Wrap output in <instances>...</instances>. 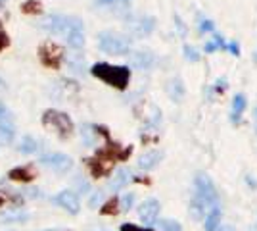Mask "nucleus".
I'll return each mask as SVG.
<instances>
[{"instance_id":"f8f14e48","label":"nucleus","mask_w":257,"mask_h":231,"mask_svg":"<svg viewBox=\"0 0 257 231\" xmlns=\"http://www.w3.org/2000/svg\"><path fill=\"white\" fill-rule=\"evenodd\" d=\"M160 210H161V204L158 198H154V197L144 198L139 204V208H137L139 220L142 221L144 225L152 227V225H156V221L160 220Z\"/></svg>"},{"instance_id":"79ce46f5","label":"nucleus","mask_w":257,"mask_h":231,"mask_svg":"<svg viewBox=\"0 0 257 231\" xmlns=\"http://www.w3.org/2000/svg\"><path fill=\"white\" fill-rule=\"evenodd\" d=\"M41 231H58V229H41Z\"/></svg>"},{"instance_id":"5701e85b","label":"nucleus","mask_w":257,"mask_h":231,"mask_svg":"<svg viewBox=\"0 0 257 231\" xmlns=\"http://www.w3.org/2000/svg\"><path fill=\"white\" fill-rule=\"evenodd\" d=\"M221 218H223L221 206H215V208L209 210L204 218V231H217L219 223H221Z\"/></svg>"},{"instance_id":"2f4dec72","label":"nucleus","mask_w":257,"mask_h":231,"mask_svg":"<svg viewBox=\"0 0 257 231\" xmlns=\"http://www.w3.org/2000/svg\"><path fill=\"white\" fill-rule=\"evenodd\" d=\"M133 0H94V4L104 6V8H117V6H128Z\"/></svg>"},{"instance_id":"f704fd0d","label":"nucleus","mask_w":257,"mask_h":231,"mask_svg":"<svg viewBox=\"0 0 257 231\" xmlns=\"http://www.w3.org/2000/svg\"><path fill=\"white\" fill-rule=\"evenodd\" d=\"M102 202H104V191H94L88 198V206L90 208H100Z\"/></svg>"},{"instance_id":"e433bc0d","label":"nucleus","mask_w":257,"mask_h":231,"mask_svg":"<svg viewBox=\"0 0 257 231\" xmlns=\"http://www.w3.org/2000/svg\"><path fill=\"white\" fill-rule=\"evenodd\" d=\"M22 195L25 198H31V200H35V198H43V191L37 187H29V189H23Z\"/></svg>"},{"instance_id":"20e7f679","label":"nucleus","mask_w":257,"mask_h":231,"mask_svg":"<svg viewBox=\"0 0 257 231\" xmlns=\"http://www.w3.org/2000/svg\"><path fill=\"white\" fill-rule=\"evenodd\" d=\"M98 50L109 56H127L133 50V39L113 29H104L96 37Z\"/></svg>"},{"instance_id":"f03ea898","label":"nucleus","mask_w":257,"mask_h":231,"mask_svg":"<svg viewBox=\"0 0 257 231\" xmlns=\"http://www.w3.org/2000/svg\"><path fill=\"white\" fill-rule=\"evenodd\" d=\"M133 154V146H121L119 143L111 141V137L106 139V144L98 148L90 158H85V166L88 168V174L94 179L107 177L113 172L115 162H123Z\"/></svg>"},{"instance_id":"9d476101","label":"nucleus","mask_w":257,"mask_h":231,"mask_svg":"<svg viewBox=\"0 0 257 231\" xmlns=\"http://www.w3.org/2000/svg\"><path fill=\"white\" fill-rule=\"evenodd\" d=\"M16 139V120L14 112L0 100V146H8Z\"/></svg>"},{"instance_id":"9b49d317","label":"nucleus","mask_w":257,"mask_h":231,"mask_svg":"<svg viewBox=\"0 0 257 231\" xmlns=\"http://www.w3.org/2000/svg\"><path fill=\"white\" fill-rule=\"evenodd\" d=\"M50 200H52V204H56L58 208L65 210V212L71 214V216H77V214L81 212V200H79V195H77L75 191H71V189H65V191L56 193Z\"/></svg>"},{"instance_id":"7c9ffc66","label":"nucleus","mask_w":257,"mask_h":231,"mask_svg":"<svg viewBox=\"0 0 257 231\" xmlns=\"http://www.w3.org/2000/svg\"><path fill=\"white\" fill-rule=\"evenodd\" d=\"M198 31H200L202 35L215 33L213 20H209V18H204V16H198Z\"/></svg>"},{"instance_id":"412c9836","label":"nucleus","mask_w":257,"mask_h":231,"mask_svg":"<svg viewBox=\"0 0 257 231\" xmlns=\"http://www.w3.org/2000/svg\"><path fill=\"white\" fill-rule=\"evenodd\" d=\"M184 93H186V87H184V81L181 77H173L167 83V95L173 102H181L184 99Z\"/></svg>"},{"instance_id":"473e14b6","label":"nucleus","mask_w":257,"mask_h":231,"mask_svg":"<svg viewBox=\"0 0 257 231\" xmlns=\"http://www.w3.org/2000/svg\"><path fill=\"white\" fill-rule=\"evenodd\" d=\"M182 52H184V58H186L188 62H192V64H196V62H200V60H202V56L198 54V50H196L194 46H190V44H184Z\"/></svg>"},{"instance_id":"c85d7f7f","label":"nucleus","mask_w":257,"mask_h":231,"mask_svg":"<svg viewBox=\"0 0 257 231\" xmlns=\"http://www.w3.org/2000/svg\"><path fill=\"white\" fill-rule=\"evenodd\" d=\"M156 225L161 231H182L181 221L173 220V218H160V220L156 221Z\"/></svg>"},{"instance_id":"f3484780","label":"nucleus","mask_w":257,"mask_h":231,"mask_svg":"<svg viewBox=\"0 0 257 231\" xmlns=\"http://www.w3.org/2000/svg\"><path fill=\"white\" fill-rule=\"evenodd\" d=\"M128 181H133V174H131V170H127V168H119L117 172L111 176L109 183H107V187H109V191L117 193V191L127 187Z\"/></svg>"},{"instance_id":"ea45409f","label":"nucleus","mask_w":257,"mask_h":231,"mask_svg":"<svg viewBox=\"0 0 257 231\" xmlns=\"http://www.w3.org/2000/svg\"><path fill=\"white\" fill-rule=\"evenodd\" d=\"M6 204V198H4V195H2V191H0V208Z\"/></svg>"},{"instance_id":"6ab92c4d","label":"nucleus","mask_w":257,"mask_h":231,"mask_svg":"<svg viewBox=\"0 0 257 231\" xmlns=\"http://www.w3.org/2000/svg\"><path fill=\"white\" fill-rule=\"evenodd\" d=\"M65 64L67 69L73 73V75H85L86 73V64H85V56L81 54V50H75L73 54L65 56Z\"/></svg>"},{"instance_id":"a878e982","label":"nucleus","mask_w":257,"mask_h":231,"mask_svg":"<svg viewBox=\"0 0 257 231\" xmlns=\"http://www.w3.org/2000/svg\"><path fill=\"white\" fill-rule=\"evenodd\" d=\"M20 10H22V14H25V16H41L44 12V8L41 0H25V2H22Z\"/></svg>"},{"instance_id":"7ed1b4c3","label":"nucleus","mask_w":257,"mask_h":231,"mask_svg":"<svg viewBox=\"0 0 257 231\" xmlns=\"http://www.w3.org/2000/svg\"><path fill=\"white\" fill-rule=\"evenodd\" d=\"M92 77H96L98 81H102L107 87H113L117 91H125L131 83V67L128 66H115V64H109V62H96L92 64L88 69Z\"/></svg>"},{"instance_id":"f257e3e1","label":"nucleus","mask_w":257,"mask_h":231,"mask_svg":"<svg viewBox=\"0 0 257 231\" xmlns=\"http://www.w3.org/2000/svg\"><path fill=\"white\" fill-rule=\"evenodd\" d=\"M41 29H44L52 37L65 39V44L73 50H81L85 46V23L75 16L67 14H48L41 22Z\"/></svg>"},{"instance_id":"c756f323","label":"nucleus","mask_w":257,"mask_h":231,"mask_svg":"<svg viewBox=\"0 0 257 231\" xmlns=\"http://www.w3.org/2000/svg\"><path fill=\"white\" fill-rule=\"evenodd\" d=\"M135 202H137V195L135 193H123L121 197H119V208L121 212H128V210L135 208Z\"/></svg>"},{"instance_id":"dca6fc26","label":"nucleus","mask_w":257,"mask_h":231,"mask_svg":"<svg viewBox=\"0 0 257 231\" xmlns=\"http://www.w3.org/2000/svg\"><path fill=\"white\" fill-rule=\"evenodd\" d=\"M161 160H163V152L161 150H148V152H144L140 156L137 166H139L140 170H144V172H152V170H156L161 164Z\"/></svg>"},{"instance_id":"6e6552de","label":"nucleus","mask_w":257,"mask_h":231,"mask_svg":"<svg viewBox=\"0 0 257 231\" xmlns=\"http://www.w3.org/2000/svg\"><path fill=\"white\" fill-rule=\"evenodd\" d=\"M127 29L128 37H137V39H144L150 37L156 29V18L148 16V14H135L127 18Z\"/></svg>"},{"instance_id":"393cba45","label":"nucleus","mask_w":257,"mask_h":231,"mask_svg":"<svg viewBox=\"0 0 257 231\" xmlns=\"http://www.w3.org/2000/svg\"><path fill=\"white\" fill-rule=\"evenodd\" d=\"M81 139H83V143L85 146H94L98 141V133L94 131V127H92V123H83L81 125Z\"/></svg>"},{"instance_id":"a19ab883","label":"nucleus","mask_w":257,"mask_h":231,"mask_svg":"<svg viewBox=\"0 0 257 231\" xmlns=\"http://www.w3.org/2000/svg\"><path fill=\"white\" fill-rule=\"evenodd\" d=\"M2 91H6V83H4V79L0 77V93H2Z\"/></svg>"},{"instance_id":"4be33fe9","label":"nucleus","mask_w":257,"mask_h":231,"mask_svg":"<svg viewBox=\"0 0 257 231\" xmlns=\"http://www.w3.org/2000/svg\"><path fill=\"white\" fill-rule=\"evenodd\" d=\"M41 148H43V143L37 137H33V135H25L20 141V144H18V150L22 154H29V156L41 152Z\"/></svg>"},{"instance_id":"ddd939ff","label":"nucleus","mask_w":257,"mask_h":231,"mask_svg":"<svg viewBox=\"0 0 257 231\" xmlns=\"http://www.w3.org/2000/svg\"><path fill=\"white\" fill-rule=\"evenodd\" d=\"M128 67L140 69V71H150L156 66V54L150 50H131L128 52Z\"/></svg>"},{"instance_id":"bb28decb","label":"nucleus","mask_w":257,"mask_h":231,"mask_svg":"<svg viewBox=\"0 0 257 231\" xmlns=\"http://www.w3.org/2000/svg\"><path fill=\"white\" fill-rule=\"evenodd\" d=\"M225 37L223 35H219V33H213V39H209L207 43L204 44V52L205 54H213V52H217V50H225Z\"/></svg>"},{"instance_id":"1a4fd4ad","label":"nucleus","mask_w":257,"mask_h":231,"mask_svg":"<svg viewBox=\"0 0 257 231\" xmlns=\"http://www.w3.org/2000/svg\"><path fill=\"white\" fill-rule=\"evenodd\" d=\"M39 162L58 176H65L73 170V158L64 152H44L41 154Z\"/></svg>"},{"instance_id":"4468645a","label":"nucleus","mask_w":257,"mask_h":231,"mask_svg":"<svg viewBox=\"0 0 257 231\" xmlns=\"http://www.w3.org/2000/svg\"><path fill=\"white\" fill-rule=\"evenodd\" d=\"M37 168L35 164L31 162H27V164H22V166H16V168H12L10 172H8V179L14 181V183H23V185H29L33 183L35 179H37Z\"/></svg>"},{"instance_id":"0eeeda50","label":"nucleus","mask_w":257,"mask_h":231,"mask_svg":"<svg viewBox=\"0 0 257 231\" xmlns=\"http://www.w3.org/2000/svg\"><path fill=\"white\" fill-rule=\"evenodd\" d=\"M194 195L204 198L209 206H219V193L215 187L213 179L205 172H198L194 176Z\"/></svg>"},{"instance_id":"aec40b11","label":"nucleus","mask_w":257,"mask_h":231,"mask_svg":"<svg viewBox=\"0 0 257 231\" xmlns=\"http://www.w3.org/2000/svg\"><path fill=\"white\" fill-rule=\"evenodd\" d=\"M29 220V212L23 208H6L0 212V221L2 223H23Z\"/></svg>"},{"instance_id":"58836bf2","label":"nucleus","mask_w":257,"mask_h":231,"mask_svg":"<svg viewBox=\"0 0 257 231\" xmlns=\"http://www.w3.org/2000/svg\"><path fill=\"white\" fill-rule=\"evenodd\" d=\"M217 231H236V227L232 225V223H219V227H217Z\"/></svg>"},{"instance_id":"b1692460","label":"nucleus","mask_w":257,"mask_h":231,"mask_svg":"<svg viewBox=\"0 0 257 231\" xmlns=\"http://www.w3.org/2000/svg\"><path fill=\"white\" fill-rule=\"evenodd\" d=\"M119 212H121V208H119L117 195L109 197L107 200H104V202L100 204V214H102V216H117Z\"/></svg>"},{"instance_id":"39448f33","label":"nucleus","mask_w":257,"mask_h":231,"mask_svg":"<svg viewBox=\"0 0 257 231\" xmlns=\"http://www.w3.org/2000/svg\"><path fill=\"white\" fill-rule=\"evenodd\" d=\"M41 123H43V127L56 133V137L62 141H67L75 135V123L71 120V116L62 110H56V108L44 110L41 116Z\"/></svg>"},{"instance_id":"423d86ee","label":"nucleus","mask_w":257,"mask_h":231,"mask_svg":"<svg viewBox=\"0 0 257 231\" xmlns=\"http://www.w3.org/2000/svg\"><path fill=\"white\" fill-rule=\"evenodd\" d=\"M37 56H39V62L43 67L58 71V69H62V64L65 62V48L56 41H44L39 44Z\"/></svg>"},{"instance_id":"a211bd4d","label":"nucleus","mask_w":257,"mask_h":231,"mask_svg":"<svg viewBox=\"0 0 257 231\" xmlns=\"http://www.w3.org/2000/svg\"><path fill=\"white\" fill-rule=\"evenodd\" d=\"M247 108V99L244 93H238L234 95V99H232V104H230V121L232 123H240L242 121V116H244V112Z\"/></svg>"},{"instance_id":"c9c22d12","label":"nucleus","mask_w":257,"mask_h":231,"mask_svg":"<svg viewBox=\"0 0 257 231\" xmlns=\"http://www.w3.org/2000/svg\"><path fill=\"white\" fill-rule=\"evenodd\" d=\"M119 231H156V229H154V227H148V225H139V223L127 221V223H121Z\"/></svg>"},{"instance_id":"37998d69","label":"nucleus","mask_w":257,"mask_h":231,"mask_svg":"<svg viewBox=\"0 0 257 231\" xmlns=\"http://www.w3.org/2000/svg\"><path fill=\"white\" fill-rule=\"evenodd\" d=\"M255 118H257V108H255Z\"/></svg>"},{"instance_id":"4c0bfd02","label":"nucleus","mask_w":257,"mask_h":231,"mask_svg":"<svg viewBox=\"0 0 257 231\" xmlns=\"http://www.w3.org/2000/svg\"><path fill=\"white\" fill-rule=\"evenodd\" d=\"M225 50H228L232 56H240V46H238V43L236 41H230V43L225 44Z\"/></svg>"},{"instance_id":"2eb2a0df","label":"nucleus","mask_w":257,"mask_h":231,"mask_svg":"<svg viewBox=\"0 0 257 231\" xmlns=\"http://www.w3.org/2000/svg\"><path fill=\"white\" fill-rule=\"evenodd\" d=\"M77 91H79V85H77L75 81H71V79H62V81H58V83H54V89H52V99L60 100V99H69V97H73Z\"/></svg>"},{"instance_id":"c03bdc74","label":"nucleus","mask_w":257,"mask_h":231,"mask_svg":"<svg viewBox=\"0 0 257 231\" xmlns=\"http://www.w3.org/2000/svg\"><path fill=\"white\" fill-rule=\"evenodd\" d=\"M65 231H71V229H65Z\"/></svg>"},{"instance_id":"72a5a7b5","label":"nucleus","mask_w":257,"mask_h":231,"mask_svg":"<svg viewBox=\"0 0 257 231\" xmlns=\"http://www.w3.org/2000/svg\"><path fill=\"white\" fill-rule=\"evenodd\" d=\"M10 44H12L10 35H8V31L4 29V23H2V20H0V52H4L6 48H10Z\"/></svg>"},{"instance_id":"cd10ccee","label":"nucleus","mask_w":257,"mask_h":231,"mask_svg":"<svg viewBox=\"0 0 257 231\" xmlns=\"http://www.w3.org/2000/svg\"><path fill=\"white\" fill-rule=\"evenodd\" d=\"M71 185H73L71 191H75L77 195H88V193H90V183H88V179L83 176L73 177V179H71Z\"/></svg>"}]
</instances>
